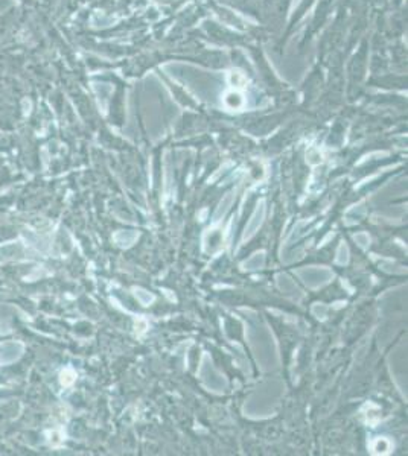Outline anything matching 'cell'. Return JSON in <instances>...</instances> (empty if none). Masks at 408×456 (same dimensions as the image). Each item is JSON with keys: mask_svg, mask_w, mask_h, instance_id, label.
I'll return each mask as SVG.
<instances>
[{"mask_svg": "<svg viewBox=\"0 0 408 456\" xmlns=\"http://www.w3.org/2000/svg\"><path fill=\"white\" fill-rule=\"evenodd\" d=\"M263 216H265V202L260 201V202L257 204V207H256L254 213H253V216H251L250 222H248L247 227H245V231H244V234H243V242L248 241V239H250L251 236H254V233L259 230V227H260V224H262V221H263Z\"/></svg>", "mask_w": 408, "mask_h": 456, "instance_id": "cell-1", "label": "cell"}, {"mask_svg": "<svg viewBox=\"0 0 408 456\" xmlns=\"http://www.w3.org/2000/svg\"><path fill=\"white\" fill-rule=\"evenodd\" d=\"M232 202H233V195L232 194H229L223 201H221V204H220V207L217 208V213H215V221H220V218L221 216H224L226 213H227V210L230 208V205H232Z\"/></svg>", "mask_w": 408, "mask_h": 456, "instance_id": "cell-2", "label": "cell"}, {"mask_svg": "<svg viewBox=\"0 0 408 456\" xmlns=\"http://www.w3.org/2000/svg\"><path fill=\"white\" fill-rule=\"evenodd\" d=\"M136 297L139 298V301H140L143 306L150 304V303L154 300V297H153L151 294H148V292H145V291H142V289H136Z\"/></svg>", "mask_w": 408, "mask_h": 456, "instance_id": "cell-3", "label": "cell"}, {"mask_svg": "<svg viewBox=\"0 0 408 456\" xmlns=\"http://www.w3.org/2000/svg\"><path fill=\"white\" fill-rule=\"evenodd\" d=\"M337 261H338V263H341V265H343V263H346V261H347V248H346V245H341V247H340Z\"/></svg>", "mask_w": 408, "mask_h": 456, "instance_id": "cell-4", "label": "cell"}]
</instances>
